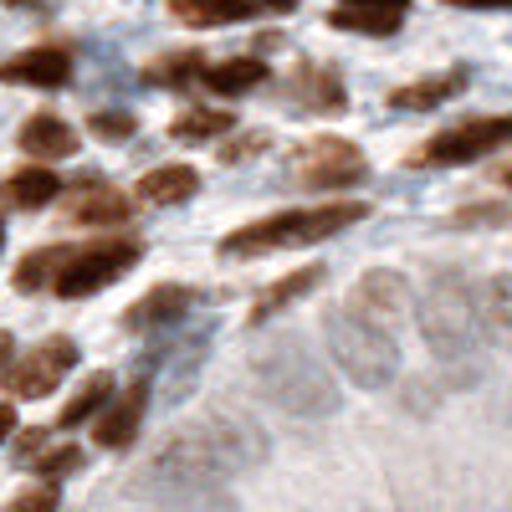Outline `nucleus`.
Wrapping results in <instances>:
<instances>
[{
	"label": "nucleus",
	"instance_id": "obj_30",
	"mask_svg": "<svg viewBox=\"0 0 512 512\" xmlns=\"http://www.w3.org/2000/svg\"><path fill=\"white\" fill-rule=\"evenodd\" d=\"M512 216L507 205H466V210H456V226H502Z\"/></svg>",
	"mask_w": 512,
	"mask_h": 512
},
{
	"label": "nucleus",
	"instance_id": "obj_3",
	"mask_svg": "<svg viewBox=\"0 0 512 512\" xmlns=\"http://www.w3.org/2000/svg\"><path fill=\"white\" fill-rule=\"evenodd\" d=\"M251 374L282 415L323 420V415L338 410V379L328 374V364L308 344H297V338H272V344L251 359Z\"/></svg>",
	"mask_w": 512,
	"mask_h": 512
},
{
	"label": "nucleus",
	"instance_id": "obj_7",
	"mask_svg": "<svg viewBox=\"0 0 512 512\" xmlns=\"http://www.w3.org/2000/svg\"><path fill=\"white\" fill-rule=\"evenodd\" d=\"M364 154L359 144L349 139H313L308 149H297L292 159V175L303 180L308 190H344V185H359L364 180Z\"/></svg>",
	"mask_w": 512,
	"mask_h": 512
},
{
	"label": "nucleus",
	"instance_id": "obj_11",
	"mask_svg": "<svg viewBox=\"0 0 512 512\" xmlns=\"http://www.w3.org/2000/svg\"><path fill=\"white\" fill-rule=\"evenodd\" d=\"M349 303L359 308V313H369V318H379L384 328H395L415 303H410V282L400 277V272H364L359 282H354V297Z\"/></svg>",
	"mask_w": 512,
	"mask_h": 512
},
{
	"label": "nucleus",
	"instance_id": "obj_31",
	"mask_svg": "<svg viewBox=\"0 0 512 512\" xmlns=\"http://www.w3.org/2000/svg\"><path fill=\"white\" fill-rule=\"evenodd\" d=\"M93 134H103V139H128V134H134V118H128V113H93Z\"/></svg>",
	"mask_w": 512,
	"mask_h": 512
},
{
	"label": "nucleus",
	"instance_id": "obj_9",
	"mask_svg": "<svg viewBox=\"0 0 512 512\" xmlns=\"http://www.w3.org/2000/svg\"><path fill=\"white\" fill-rule=\"evenodd\" d=\"M77 364V344L72 338H47V344H36L26 359H16L11 364V374H6V390L16 395V400H41V395H52L57 384L67 379V369Z\"/></svg>",
	"mask_w": 512,
	"mask_h": 512
},
{
	"label": "nucleus",
	"instance_id": "obj_38",
	"mask_svg": "<svg viewBox=\"0 0 512 512\" xmlns=\"http://www.w3.org/2000/svg\"><path fill=\"white\" fill-rule=\"evenodd\" d=\"M497 185H507V190H512V164H502V169H497Z\"/></svg>",
	"mask_w": 512,
	"mask_h": 512
},
{
	"label": "nucleus",
	"instance_id": "obj_18",
	"mask_svg": "<svg viewBox=\"0 0 512 512\" xmlns=\"http://www.w3.org/2000/svg\"><path fill=\"white\" fill-rule=\"evenodd\" d=\"M57 195H62V180L52 175V169H41V164L21 169V175H11L6 185H0V200L16 205V210H41V205H52Z\"/></svg>",
	"mask_w": 512,
	"mask_h": 512
},
{
	"label": "nucleus",
	"instance_id": "obj_14",
	"mask_svg": "<svg viewBox=\"0 0 512 512\" xmlns=\"http://www.w3.org/2000/svg\"><path fill=\"white\" fill-rule=\"evenodd\" d=\"M190 303H195V292H190V287H154L149 297H139V303L128 308L123 323L134 328V333H149V328H159V323H175Z\"/></svg>",
	"mask_w": 512,
	"mask_h": 512
},
{
	"label": "nucleus",
	"instance_id": "obj_10",
	"mask_svg": "<svg viewBox=\"0 0 512 512\" xmlns=\"http://www.w3.org/2000/svg\"><path fill=\"white\" fill-rule=\"evenodd\" d=\"M200 431L210 436V446L226 456L231 472H251V466H262L272 456L262 425H256L251 415H241V410H210V420L200 425Z\"/></svg>",
	"mask_w": 512,
	"mask_h": 512
},
{
	"label": "nucleus",
	"instance_id": "obj_27",
	"mask_svg": "<svg viewBox=\"0 0 512 512\" xmlns=\"http://www.w3.org/2000/svg\"><path fill=\"white\" fill-rule=\"evenodd\" d=\"M67 246H47V251H31L26 262L16 267V287L21 292H36V287H47V282H57V272H62V262H67Z\"/></svg>",
	"mask_w": 512,
	"mask_h": 512
},
{
	"label": "nucleus",
	"instance_id": "obj_4",
	"mask_svg": "<svg viewBox=\"0 0 512 512\" xmlns=\"http://www.w3.org/2000/svg\"><path fill=\"white\" fill-rule=\"evenodd\" d=\"M323 333H328V354L338 359L359 390H390L400 379V349H395V333L384 328L379 318L359 313L354 303L349 308H333L323 318Z\"/></svg>",
	"mask_w": 512,
	"mask_h": 512
},
{
	"label": "nucleus",
	"instance_id": "obj_6",
	"mask_svg": "<svg viewBox=\"0 0 512 512\" xmlns=\"http://www.w3.org/2000/svg\"><path fill=\"white\" fill-rule=\"evenodd\" d=\"M134 262H139V241H98L88 251H72L52 287H57V297H93L108 282H118Z\"/></svg>",
	"mask_w": 512,
	"mask_h": 512
},
{
	"label": "nucleus",
	"instance_id": "obj_34",
	"mask_svg": "<svg viewBox=\"0 0 512 512\" xmlns=\"http://www.w3.org/2000/svg\"><path fill=\"white\" fill-rule=\"evenodd\" d=\"M446 6H477V11H502L512 0H446Z\"/></svg>",
	"mask_w": 512,
	"mask_h": 512
},
{
	"label": "nucleus",
	"instance_id": "obj_13",
	"mask_svg": "<svg viewBox=\"0 0 512 512\" xmlns=\"http://www.w3.org/2000/svg\"><path fill=\"white\" fill-rule=\"evenodd\" d=\"M144 405H149V384H134V390H123V400L93 425V441L98 446H108V451H118V446H128L139 436V420H144Z\"/></svg>",
	"mask_w": 512,
	"mask_h": 512
},
{
	"label": "nucleus",
	"instance_id": "obj_24",
	"mask_svg": "<svg viewBox=\"0 0 512 512\" xmlns=\"http://www.w3.org/2000/svg\"><path fill=\"white\" fill-rule=\"evenodd\" d=\"M400 16L405 11H390V6H344V0H333V26L338 31H364V36H395L400 31Z\"/></svg>",
	"mask_w": 512,
	"mask_h": 512
},
{
	"label": "nucleus",
	"instance_id": "obj_23",
	"mask_svg": "<svg viewBox=\"0 0 512 512\" xmlns=\"http://www.w3.org/2000/svg\"><path fill=\"white\" fill-rule=\"evenodd\" d=\"M292 98L313 108V113H333V108H344V82H338L328 67H303L292 82Z\"/></svg>",
	"mask_w": 512,
	"mask_h": 512
},
{
	"label": "nucleus",
	"instance_id": "obj_40",
	"mask_svg": "<svg viewBox=\"0 0 512 512\" xmlns=\"http://www.w3.org/2000/svg\"><path fill=\"white\" fill-rule=\"evenodd\" d=\"M507 415H512V410H507Z\"/></svg>",
	"mask_w": 512,
	"mask_h": 512
},
{
	"label": "nucleus",
	"instance_id": "obj_36",
	"mask_svg": "<svg viewBox=\"0 0 512 512\" xmlns=\"http://www.w3.org/2000/svg\"><path fill=\"white\" fill-rule=\"evenodd\" d=\"M344 6H390V11H405L410 0H344Z\"/></svg>",
	"mask_w": 512,
	"mask_h": 512
},
{
	"label": "nucleus",
	"instance_id": "obj_21",
	"mask_svg": "<svg viewBox=\"0 0 512 512\" xmlns=\"http://www.w3.org/2000/svg\"><path fill=\"white\" fill-rule=\"evenodd\" d=\"M200 82H205L210 93H221V98H236V93H251L256 82H267V62H256V57H231V62L205 67Z\"/></svg>",
	"mask_w": 512,
	"mask_h": 512
},
{
	"label": "nucleus",
	"instance_id": "obj_5",
	"mask_svg": "<svg viewBox=\"0 0 512 512\" xmlns=\"http://www.w3.org/2000/svg\"><path fill=\"white\" fill-rule=\"evenodd\" d=\"M369 205L364 200H333V205H313V210H282L272 221H256V226H241L221 241L226 256H251V251H287V246H313V241H328L344 226L364 221Z\"/></svg>",
	"mask_w": 512,
	"mask_h": 512
},
{
	"label": "nucleus",
	"instance_id": "obj_35",
	"mask_svg": "<svg viewBox=\"0 0 512 512\" xmlns=\"http://www.w3.org/2000/svg\"><path fill=\"white\" fill-rule=\"evenodd\" d=\"M11 431H16V410H11L6 400H0V441H6Z\"/></svg>",
	"mask_w": 512,
	"mask_h": 512
},
{
	"label": "nucleus",
	"instance_id": "obj_32",
	"mask_svg": "<svg viewBox=\"0 0 512 512\" xmlns=\"http://www.w3.org/2000/svg\"><path fill=\"white\" fill-rule=\"evenodd\" d=\"M200 72H205L200 57H169V67H154L159 82H190V77H200Z\"/></svg>",
	"mask_w": 512,
	"mask_h": 512
},
{
	"label": "nucleus",
	"instance_id": "obj_19",
	"mask_svg": "<svg viewBox=\"0 0 512 512\" xmlns=\"http://www.w3.org/2000/svg\"><path fill=\"white\" fill-rule=\"evenodd\" d=\"M72 221H82V226H123L128 221V195L88 180V185H82V195L72 200Z\"/></svg>",
	"mask_w": 512,
	"mask_h": 512
},
{
	"label": "nucleus",
	"instance_id": "obj_22",
	"mask_svg": "<svg viewBox=\"0 0 512 512\" xmlns=\"http://www.w3.org/2000/svg\"><path fill=\"white\" fill-rule=\"evenodd\" d=\"M323 282V267H303V272H287L282 282H272L262 297H256V308H251V323H267V318H277L287 303H297V297H308L313 287Z\"/></svg>",
	"mask_w": 512,
	"mask_h": 512
},
{
	"label": "nucleus",
	"instance_id": "obj_26",
	"mask_svg": "<svg viewBox=\"0 0 512 512\" xmlns=\"http://www.w3.org/2000/svg\"><path fill=\"white\" fill-rule=\"evenodd\" d=\"M108 395H113V374H103V369H98V374H93V379H88V384H82V390L67 400V410H62V420H57V425H62V431H72V425H82L88 415H98V410L108 405Z\"/></svg>",
	"mask_w": 512,
	"mask_h": 512
},
{
	"label": "nucleus",
	"instance_id": "obj_2",
	"mask_svg": "<svg viewBox=\"0 0 512 512\" xmlns=\"http://www.w3.org/2000/svg\"><path fill=\"white\" fill-rule=\"evenodd\" d=\"M226 477H231L226 456L210 446V436L195 425V431L164 441L149 456L144 477L128 492L144 497V502H159V507H231Z\"/></svg>",
	"mask_w": 512,
	"mask_h": 512
},
{
	"label": "nucleus",
	"instance_id": "obj_12",
	"mask_svg": "<svg viewBox=\"0 0 512 512\" xmlns=\"http://www.w3.org/2000/svg\"><path fill=\"white\" fill-rule=\"evenodd\" d=\"M0 82H26V88H67L72 82V57L52 52V47H36L16 62L0 67Z\"/></svg>",
	"mask_w": 512,
	"mask_h": 512
},
{
	"label": "nucleus",
	"instance_id": "obj_25",
	"mask_svg": "<svg viewBox=\"0 0 512 512\" xmlns=\"http://www.w3.org/2000/svg\"><path fill=\"white\" fill-rule=\"evenodd\" d=\"M466 88V72H441V77H420L410 88H395V108H436V103H451L456 93Z\"/></svg>",
	"mask_w": 512,
	"mask_h": 512
},
{
	"label": "nucleus",
	"instance_id": "obj_39",
	"mask_svg": "<svg viewBox=\"0 0 512 512\" xmlns=\"http://www.w3.org/2000/svg\"><path fill=\"white\" fill-rule=\"evenodd\" d=\"M0 246H6V226H0Z\"/></svg>",
	"mask_w": 512,
	"mask_h": 512
},
{
	"label": "nucleus",
	"instance_id": "obj_16",
	"mask_svg": "<svg viewBox=\"0 0 512 512\" xmlns=\"http://www.w3.org/2000/svg\"><path fill=\"white\" fill-rule=\"evenodd\" d=\"M477 308H482V328L492 344L512 349V277H487L477 287Z\"/></svg>",
	"mask_w": 512,
	"mask_h": 512
},
{
	"label": "nucleus",
	"instance_id": "obj_33",
	"mask_svg": "<svg viewBox=\"0 0 512 512\" xmlns=\"http://www.w3.org/2000/svg\"><path fill=\"white\" fill-rule=\"evenodd\" d=\"M57 502V487H36V492H21L16 507H52Z\"/></svg>",
	"mask_w": 512,
	"mask_h": 512
},
{
	"label": "nucleus",
	"instance_id": "obj_1",
	"mask_svg": "<svg viewBox=\"0 0 512 512\" xmlns=\"http://www.w3.org/2000/svg\"><path fill=\"white\" fill-rule=\"evenodd\" d=\"M420 338L431 344V354L446 369L451 390H472V384L487 374L482 359V308H477V287L466 282L461 272L441 267L420 292Z\"/></svg>",
	"mask_w": 512,
	"mask_h": 512
},
{
	"label": "nucleus",
	"instance_id": "obj_20",
	"mask_svg": "<svg viewBox=\"0 0 512 512\" xmlns=\"http://www.w3.org/2000/svg\"><path fill=\"white\" fill-rule=\"evenodd\" d=\"M256 6L262 0H169L175 21H185V26H231V21L256 16Z\"/></svg>",
	"mask_w": 512,
	"mask_h": 512
},
{
	"label": "nucleus",
	"instance_id": "obj_15",
	"mask_svg": "<svg viewBox=\"0 0 512 512\" xmlns=\"http://www.w3.org/2000/svg\"><path fill=\"white\" fill-rule=\"evenodd\" d=\"M21 149H26L31 159H67V154H77V134H72L62 118L36 113V118H26V128H21Z\"/></svg>",
	"mask_w": 512,
	"mask_h": 512
},
{
	"label": "nucleus",
	"instance_id": "obj_37",
	"mask_svg": "<svg viewBox=\"0 0 512 512\" xmlns=\"http://www.w3.org/2000/svg\"><path fill=\"white\" fill-rule=\"evenodd\" d=\"M6 359H11V333L0 328V364H6Z\"/></svg>",
	"mask_w": 512,
	"mask_h": 512
},
{
	"label": "nucleus",
	"instance_id": "obj_28",
	"mask_svg": "<svg viewBox=\"0 0 512 512\" xmlns=\"http://www.w3.org/2000/svg\"><path fill=\"white\" fill-rule=\"evenodd\" d=\"M226 128H231V113H221V108H195V113L175 118V139H216V134H226Z\"/></svg>",
	"mask_w": 512,
	"mask_h": 512
},
{
	"label": "nucleus",
	"instance_id": "obj_17",
	"mask_svg": "<svg viewBox=\"0 0 512 512\" xmlns=\"http://www.w3.org/2000/svg\"><path fill=\"white\" fill-rule=\"evenodd\" d=\"M200 190V175L190 164H164V169H149L139 180V200L144 205H180Z\"/></svg>",
	"mask_w": 512,
	"mask_h": 512
},
{
	"label": "nucleus",
	"instance_id": "obj_8",
	"mask_svg": "<svg viewBox=\"0 0 512 512\" xmlns=\"http://www.w3.org/2000/svg\"><path fill=\"white\" fill-rule=\"evenodd\" d=\"M512 144V113L502 118H472V123H456L446 134H436L431 144L420 149V164H472L492 149Z\"/></svg>",
	"mask_w": 512,
	"mask_h": 512
},
{
	"label": "nucleus",
	"instance_id": "obj_29",
	"mask_svg": "<svg viewBox=\"0 0 512 512\" xmlns=\"http://www.w3.org/2000/svg\"><path fill=\"white\" fill-rule=\"evenodd\" d=\"M77 466H82V451H77V446H57V451H47V456L36 461V472L52 482V477H67V472H77Z\"/></svg>",
	"mask_w": 512,
	"mask_h": 512
}]
</instances>
